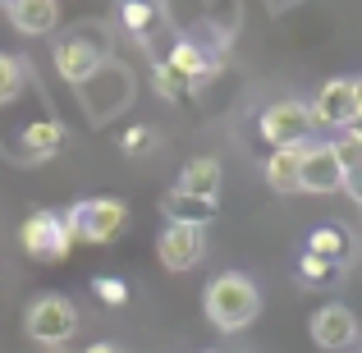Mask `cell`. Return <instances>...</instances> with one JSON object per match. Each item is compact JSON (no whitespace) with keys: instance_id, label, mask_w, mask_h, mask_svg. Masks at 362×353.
<instances>
[{"instance_id":"1","label":"cell","mask_w":362,"mask_h":353,"mask_svg":"<svg viewBox=\"0 0 362 353\" xmlns=\"http://www.w3.org/2000/svg\"><path fill=\"white\" fill-rule=\"evenodd\" d=\"M202 303H206V317H211L216 330H243L262 312V294H257V284L247 275H216L206 284Z\"/></svg>"},{"instance_id":"2","label":"cell","mask_w":362,"mask_h":353,"mask_svg":"<svg viewBox=\"0 0 362 353\" xmlns=\"http://www.w3.org/2000/svg\"><path fill=\"white\" fill-rule=\"evenodd\" d=\"M23 330L33 345H69L74 335H78V308H74L64 294H42V299H33V308H28L23 317Z\"/></svg>"},{"instance_id":"3","label":"cell","mask_w":362,"mask_h":353,"mask_svg":"<svg viewBox=\"0 0 362 353\" xmlns=\"http://www.w3.org/2000/svg\"><path fill=\"white\" fill-rule=\"evenodd\" d=\"M124 221H129V207L115 197H92V202H78L64 212L74 243H110V238H119Z\"/></svg>"},{"instance_id":"4","label":"cell","mask_w":362,"mask_h":353,"mask_svg":"<svg viewBox=\"0 0 362 353\" xmlns=\"http://www.w3.org/2000/svg\"><path fill=\"white\" fill-rule=\"evenodd\" d=\"M312 129H317V120H312V106H308V101L284 97V101H271V106L262 110V138L271 142L275 151H284V147H308Z\"/></svg>"},{"instance_id":"5","label":"cell","mask_w":362,"mask_h":353,"mask_svg":"<svg viewBox=\"0 0 362 353\" xmlns=\"http://www.w3.org/2000/svg\"><path fill=\"white\" fill-rule=\"evenodd\" d=\"M18 238H23V248L33 257H46V262H60V257H69V248H74L69 225H64V216H55V212H33L23 221V230H18Z\"/></svg>"},{"instance_id":"6","label":"cell","mask_w":362,"mask_h":353,"mask_svg":"<svg viewBox=\"0 0 362 353\" xmlns=\"http://www.w3.org/2000/svg\"><path fill=\"white\" fill-rule=\"evenodd\" d=\"M362 115V92L354 79H330L321 88V97L312 101V120L326 129H354V120Z\"/></svg>"},{"instance_id":"7","label":"cell","mask_w":362,"mask_h":353,"mask_svg":"<svg viewBox=\"0 0 362 353\" xmlns=\"http://www.w3.org/2000/svg\"><path fill=\"white\" fill-rule=\"evenodd\" d=\"M202 253H206V238H202V230H193V225H165V234L156 238V262L175 275L193 271V266L202 262Z\"/></svg>"},{"instance_id":"8","label":"cell","mask_w":362,"mask_h":353,"mask_svg":"<svg viewBox=\"0 0 362 353\" xmlns=\"http://www.w3.org/2000/svg\"><path fill=\"white\" fill-rule=\"evenodd\" d=\"M344 188V166H339L335 147H308L303 156V179H298V193H312V197H326V193H339Z\"/></svg>"},{"instance_id":"9","label":"cell","mask_w":362,"mask_h":353,"mask_svg":"<svg viewBox=\"0 0 362 353\" xmlns=\"http://www.w3.org/2000/svg\"><path fill=\"white\" fill-rule=\"evenodd\" d=\"M308 330H312V340H317L321 349H344V345L358 340V317L349 308H339V303H330V308L312 312Z\"/></svg>"},{"instance_id":"10","label":"cell","mask_w":362,"mask_h":353,"mask_svg":"<svg viewBox=\"0 0 362 353\" xmlns=\"http://www.w3.org/2000/svg\"><path fill=\"white\" fill-rule=\"evenodd\" d=\"M55 69H60L64 83H78L83 88V83L101 69V51L92 42H83V37H69V42L55 46Z\"/></svg>"},{"instance_id":"11","label":"cell","mask_w":362,"mask_h":353,"mask_svg":"<svg viewBox=\"0 0 362 353\" xmlns=\"http://www.w3.org/2000/svg\"><path fill=\"white\" fill-rule=\"evenodd\" d=\"M9 23L23 37H46L60 23V0H9Z\"/></svg>"},{"instance_id":"12","label":"cell","mask_w":362,"mask_h":353,"mask_svg":"<svg viewBox=\"0 0 362 353\" xmlns=\"http://www.w3.org/2000/svg\"><path fill=\"white\" fill-rule=\"evenodd\" d=\"M60 147H64V124H60V120H33V124L23 129V138H18V156H23L28 166H37V161H51Z\"/></svg>"},{"instance_id":"13","label":"cell","mask_w":362,"mask_h":353,"mask_svg":"<svg viewBox=\"0 0 362 353\" xmlns=\"http://www.w3.org/2000/svg\"><path fill=\"white\" fill-rule=\"evenodd\" d=\"M303 156H308V147H284V151H271V161H266V188H271V193H298Z\"/></svg>"},{"instance_id":"14","label":"cell","mask_w":362,"mask_h":353,"mask_svg":"<svg viewBox=\"0 0 362 353\" xmlns=\"http://www.w3.org/2000/svg\"><path fill=\"white\" fill-rule=\"evenodd\" d=\"M221 161H211V156H197V161H188L184 166V175H179V193H188V197H202V202H216V193H221Z\"/></svg>"},{"instance_id":"15","label":"cell","mask_w":362,"mask_h":353,"mask_svg":"<svg viewBox=\"0 0 362 353\" xmlns=\"http://www.w3.org/2000/svg\"><path fill=\"white\" fill-rule=\"evenodd\" d=\"M160 212H165L170 225H193V230H206V225L216 221V202H202V197H188V193H170L165 202H160Z\"/></svg>"},{"instance_id":"16","label":"cell","mask_w":362,"mask_h":353,"mask_svg":"<svg viewBox=\"0 0 362 353\" xmlns=\"http://www.w3.org/2000/svg\"><path fill=\"white\" fill-rule=\"evenodd\" d=\"M170 69H175L179 79H202V74H211V64L202 60V51H197L193 42H179L175 55H170Z\"/></svg>"},{"instance_id":"17","label":"cell","mask_w":362,"mask_h":353,"mask_svg":"<svg viewBox=\"0 0 362 353\" xmlns=\"http://www.w3.org/2000/svg\"><path fill=\"white\" fill-rule=\"evenodd\" d=\"M18 92H23V64L14 55H0V106H9Z\"/></svg>"},{"instance_id":"18","label":"cell","mask_w":362,"mask_h":353,"mask_svg":"<svg viewBox=\"0 0 362 353\" xmlns=\"http://www.w3.org/2000/svg\"><path fill=\"white\" fill-rule=\"evenodd\" d=\"M308 253H317V257H326V262H335V257L349 253V243H344V234H339V230H317V234H312V243H308Z\"/></svg>"},{"instance_id":"19","label":"cell","mask_w":362,"mask_h":353,"mask_svg":"<svg viewBox=\"0 0 362 353\" xmlns=\"http://www.w3.org/2000/svg\"><path fill=\"white\" fill-rule=\"evenodd\" d=\"M298 271H303V280H308V284H317V280H335V262H326V257H317V253H303Z\"/></svg>"},{"instance_id":"20","label":"cell","mask_w":362,"mask_h":353,"mask_svg":"<svg viewBox=\"0 0 362 353\" xmlns=\"http://www.w3.org/2000/svg\"><path fill=\"white\" fill-rule=\"evenodd\" d=\"M335 147V156H339V166H344V175L349 170H362V142L354 138V133H344L339 142H330Z\"/></svg>"},{"instance_id":"21","label":"cell","mask_w":362,"mask_h":353,"mask_svg":"<svg viewBox=\"0 0 362 353\" xmlns=\"http://www.w3.org/2000/svg\"><path fill=\"white\" fill-rule=\"evenodd\" d=\"M119 14H124V23H129L133 33H147V23H151V5H142V0H129Z\"/></svg>"},{"instance_id":"22","label":"cell","mask_w":362,"mask_h":353,"mask_svg":"<svg viewBox=\"0 0 362 353\" xmlns=\"http://www.w3.org/2000/svg\"><path fill=\"white\" fill-rule=\"evenodd\" d=\"M92 289H97V299L110 303V308H119V303L129 299V284H124V280H97Z\"/></svg>"},{"instance_id":"23","label":"cell","mask_w":362,"mask_h":353,"mask_svg":"<svg viewBox=\"0 0 362 353\" xmlns=\"http://www.w3.org/2000/svg\"><path fill=\"white\" fill-rule=\"evenodd\" d=\"M156 88H160V97H179V74L170 64H156Z\"/></svg>"},{"instance_id":"24","label":"cell","mask_w":362,"mask_h":353,"mask_svg":"<svg viewBox=\"0 0 362 353\" xmlns=\"http://www.w3.org/2000/svg\"><path fill=\"white\" fill-rule=\"evenodd\" d=\"M147 142H151L147 129H129L124 133V151H138V147H147Z\"/></svg>"},{"instance_id":"25","label":"cell","mask_w":362,"mask_h":353,"mask_svg":"<svg viewBox=\"0 0 362 353\" xmlns=\"http://www.w3.org/2000/svg\"><path fill=\"white\" fill-rule=\"evenodd\" d=\"M83 353H119L115 345H92V349H83Z\"/></svg>"},{"instance_id":"26","label":"cell","mask_w":362,"mask_h":353,"mask_svg":"<svg viewBox=\"0 0 362 353\" xmlns=\"http://www.w3.org/2000/svg\"><path fill=\"white\" fill-rule=\"evenodd\" d=\"M349 133H354V138H358V142H362V115H358V120H354V129H349Z\"/></svg>"},{"instance_id":"27","label":"cell","mask_w":362,"mask_h":353,"mask_svg":"<svg viewBox=\"0 0 362 353\" xmlns=\"http://www.w3.org/2000/svg\"><path fill=\"white\" fill-rule=\"evenodd\" d=\"M358 92H362V79H358Z\"/></svg>"},{"instance_id":"28","label":"cell","mask_w":362,"mask_h":353,"mask_svg":"<svg viewBox=\"0 0 362 353\" xmlns=\"http://www.w3.org/2000/svg\"><path fill=\"white\" fill-rule=\"evenodd\" d=\"M0 5H9V0H0Z\"/></svg>"}]
</instances>
